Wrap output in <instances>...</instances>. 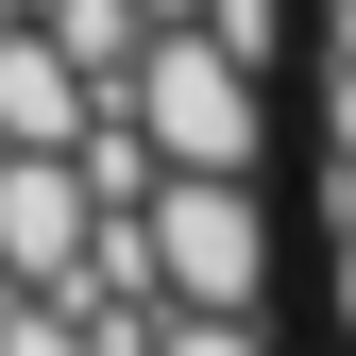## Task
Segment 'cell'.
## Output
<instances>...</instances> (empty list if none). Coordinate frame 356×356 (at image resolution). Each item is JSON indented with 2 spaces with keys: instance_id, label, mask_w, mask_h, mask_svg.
Returning a JSON list of instances; mask_svg holds the SVG:
<instances>
[{
  "instance_id": "cell-1",
  "label": "cell",
  "mask_w": 356,
  "mask_h": 356,
  "mask_svg": "<svg viewBox=\"0 0 356 356\" xmlns=\"http://www.w3.org/2000/svg\"><path fill=\"white\" fill-rule=\"evenodd\" d=\"M136 254H153V289L170 305H272V204H254V170H153V204H136Z\"/></svg>"
},
{
  "instance_id": "cell-5",
  "label": "cell",
  "mask_w": 356,
  "mask_h": 356,
  "mask_svg": "<svg viewBox=\"0 0 356 356\" xmlns=\"http://www.w3.org/2000/svg\"><path fill=\"white\" fill-rule=\"evenodd\" d=\"M34 34H51V51L85 68V102H102V85L136 68V34H153V17H136V0H34Z\"/></svg>"
},
{
  "instance_id": "cell-9",
  "label": "cell",
  "mask_w": 356,
  "mask_h": 356,
  "mask_svg": "<svg viewBox=\"0 0 356 356\" xmlns=\"http://www.w3.org/2000/svg\"><path fill=\"white\" fill-rule=\"evenodd\" d=\"M323 119H339V170H356V68H339V102H323Z\"/></svg>"
},
{
  "instance_id": "cell-10",
  "label": "cell",
  "mask_w": 356,
  "mask_h": 356,
  "mask_svg": "<svg viewBox=\"0 0 356 356\" xmlns=\"http://www.w3.org/2000/svg\"><path fill=\"white\" fill-rule=\"evenodd\" d=\"M323 34H339V68H356V0H323Z\"/></svg>"
},
{
  "instance_id": "cell-7",
  "label": "cell",
  "mask_w": 356,
  "mask_h": 356,
  "mask_svg": "<svg viewBox=\"0 0 356 356\" xmlns=\"http://www.w3.org/2000/svg\"><path fill=\"white\" fill-rule=\"evenodd\" d=\"M153 356H272V339H254L238 305H170V323H153Z\"/></svg>"
},
{
  "instance_id": "cell-2",
  "label": "cell",
  "mask_w": 356,
  "mask_h": 356,
  "mask_svg": "<svg viewBox=\"0 0 356 356\" xmlns=\"http://www.w3.org/2000/svg\"><path fill=\"white\" fill-rule=\"evenodd\" d=\"M119 102H136L153 170H254V153H272V102H254V68H238V51H204L187 17H153V34H136Z\"/></svg>"
},
{
  "instance_id": "cell-3",
  "label": "cell",
  "mask_w": 356,
  "mask_h": 356,
  "mask_svg": "<svg viewBox=\"0 0 356 356\" xmlns=\"http://www.w3.org/2000/svg\"><path fill=\"white\" fill-rule=\"evenodd\" d=\"M85 254V187H68V153H17L0 136V289H51Z\"/></svg>"
},
{
  "instance_id": "cell-8",
  "label": "cell",
  "mask_w": 356,
  "mask_h": 356,
  "mask_svg": "<svg viewBox=\"0 0 356 356\" xmlns=\"http://www.w3.org/2000/svg\"><path fill=\"white\" fill-rule=\"evenodd\" d=\"M339 339H356V204H339Z\"/></svg>"
},
{
  "instance_id": "cell-4",
  "label": "cell",
  "mask_w": 356,
  "mask_h": 356,
  "mask_svg": "<svg viewBox=\"0 0 356 356\" xmlns=\"http://www.w3.org/2000/svg\"><path fill=\"white\" fill-rule=\"evenodd\" d=\"M68 119H85V68L34 17H0V136H17V153H68Z\"/></svg>"
},
{
  "instance_id": "cell-11",
  "label": "cell",
  "mask_w": 356,
  "mask_h": 356,
  "mask_svg": "<svg viewBox=\"0 0 356 356\" xmlns=\"http://www.w3.org/2000/svg\"><path fill=\"white\" fill-rule=\"evenodd\" d=\"M136 17H187V0H136Z\"/></svg>"
},
{
  "instance_id": "cell-6",
  "label": "cell",
  "mask_w": 356,
  "mask_h": 356,
  "mask_svg": "<svg viewBox=\"0 0 356 356\" xmlns=\"http://www.w3.org/2000/svg\"><path fill=\"white\" fill-rule=\"evenodd\" d=\"M187 34L238 51V68H272V51H289V0H187Z\"/></svg>"
}]
</instances>
